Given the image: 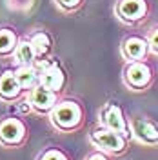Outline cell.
<instances>
[{"instance_id": "obj_5", "label": "cell", "mask_w": 158, "mask_h": 160, "mask_svg": "<svg viewBox=\"0 0 158 160\" xmlns=\"http://www.w3.org/2000/svg\"><path fill=\"white\" fill-rule=\"evenodd\" d=\"M29 140V126L18 115H6L0 118V146L6 149H18Z\"/></svg>"}, {"instance_id": "obj_13", "label": "cell", "mask_w": 158, "mask_h": 160, "mask_svg": "<svg viewBox=\"0 0 158 160\" xmlns=\"http://www.w3.org/2000/svg\"><path fill=\"white\" fill-rule=\"evenodd\" d=\"M18 42H20V35L17 33L15 28L0 26V58L2 60L13 58Z\"/></svg>"}, {"instance_id": "obj_6", "label": "cell", "mask_w": 158, "mask_h": 160, "mask_svg": "<svg viewBox=\"0 0 158 160\" xmlns=\"http://www.w3.org/2000/svg\"><path fill=\"white\" fill-rule=\"evenodd\" d=\"M98 124L106 126L109 129L116 131L120 135H124L126 138L133 140L131 135V124H129V115L124 111L116 100H107L98 111Z\"/></svg>"}, {"instance_id": "obj_1", "label": "cell", "mask_w": 158, "mask_h": 160, "mask_svg": "<svg viewBox=\"0 0 158 160\" xmlns=\"http://www.w3.org/2000/svg\"><path fill=\"white\" fill-rule=\"evenodd\" d=\"M47 118L51 126L60 133H77L86 124V108L75 97H62Z\"/></svg>"}, {"instance_id": "obj_4", "label": "cell", "mask_w": 158, "mask_h": 160, "mask_svg": "<svg viewBox=\"0 0 158 160\" xmlns=\"http://www.w3.org/2000/svg\"><path fill=\"white\" fill-rule=\"evenodd\" d=\"M153 13L151 0H115L113 15L120 24L127 28L144 26Z\"/></svg>"}, {"instance_id": "obj_11", "label": "cell", "mask_w": 158, "mask_h": 160, "mask_svg": "<svg viewBox=\"0 0 158 160\" xmlns=\"http://www.w3.org/2000/svg\"><path fill=\"white\" fill-rule=\"evenodd\" d=\"M26 97L20 82L17 80L15 68L0 71V102L4 104H17Z\"/></svg>"}, {"instance_id": "obj_15", "label": "cell", "mask_w": 158, "mask_h": 160, "mask_svg": "<svg viewBox=\"0 0 158 160\" xmlns=\"http://www.w3.org/2000/svg\"><path fill=\"white\" fill-rule=\"evenodd\" d=\"M15 75H17V80L20 82L22 89L26 91V95L40 84V71L37 68V64L35 66H17Z\"/></svg>"}, {"instance_id": "obj_9", "label": "cell", "mask_w": 158, "mask_h": 160, "mask_svg": "<svg viewBox=\"0 0 158 160\" xmlns=\"http://www.w3.org/2000/svg\"><path fill=\"white\" fill-rule=\"evenodd\" d=\"M153 53H151V46L146 33L140 31H133L126 35L122 42H120V57L124 62H136V60H149Z\"/></svg>"}, {"instance_id": "obj_17", "label": "cell", "mask_w": 158, "mask_h": 160, "mask_svg": "<svg viewBox=\"0 0 158 160\" xmlns=\"http://www.w3.org/2000/svg\"><path fill=\"white\" fill-rule=\"evenodd\" d=\"M53 2H55L57 9L62 11L64 15H73L82 9L86 4V0H53Z\"/></svg>"}, {"instance_id": "obj_10", "label": "cell", "mask_w": 158, "mask_h": 160, "mask_svg": "<svg viewBox=\"0 0 158 160\" xmlns=\"http://www.w3.org/2000/svg\"><path fill=\"white\" fill-rule=\"evenodd\" d=\"M26 98L29 102L31 113L38 115V117H49V113L53 111V108L58 104V100L62 98V95L55 93V91L47 89L46 86L38 84L35 89H31Z\"/></svg>"}, {"instance_id": "obj_16", "label": "cell", "mask_w": 158, "mask_h": 160, "mask_svg": "<svg viewBox=\"0 0 158 160\" xmlns=\"http://www.w3.org/2000/svg\"><path fill=\"white\" fill-rule=\"evenodd\" d=\"M35 160H73V158H71V155L67 151L58 148V146H47L37 155Z\"/></svg>"}, {"instance_id": "obj_19", "label": "cell", "mask_w": 158, "mask_h": 160, "mask_svg": "<svg viewBox=\"0 0 158 160\" xmlns=\"http://www.w3.org/2000/svg\"><path fill=\"white\" fill-rule=\"evenodd\" d=\"M6 6L13 11H29L35 6V0H6Z\"/></svg>"}, {"instance_id": "obj_2", "label": "cell", "mask_w": 158, "mask_h": 160, "mask_svg": "<svg viewBox=\"0 0 158 160\" xmlns=\"http://www.w3.org/2000/svg\"><path fill=\"white\" fill-rule=\"evenodd\" d=\"M87 140L95 149L104 151V153H107L111 157H124L129 151L131 144H133V140L126 138L124 135L109 129V128L102 126V124H96V126H93L89 129Z\"/></svg>"}, {"instance_id": "obj_20", "label": "cell", "mask_w": 158, "mask_h": 160, "mask_svg": "<svg viewBox=\"0 0 158 160\" xmlns=\"http://www.w3.org/2000/svg\"><path fill=\"white\" fill-rule=\"evenodd\" d=\"M84 160H113V157L107 155V153H104V151H100V149H93L91 153H87V157Z\"/></svg>"}, {"instance_id": "obj_8", "label": "cell", "mask_w": 158, "mask_h": 160, "mask_svg": "<svg viewBox=\"0 0 158 160\" xmlns=\"http://www.w3.org/2000/svg\"><path fill=\"white\" fill-rule=\"evenodd\" d=\"M129 124H131L133 142L147 148H158V122L144 113H131Z\"/></svg>"}, {"instance_id": "obj_18", "label": "cell", "mask_w": 158, "mask_h": 160, "mask_svg": "<svg viewBox=\"0 0 158 160\" xmlns=\"http://www.w3.org/2000/svg\"><path fill=\"white\" fill-rule=\"evenodd\" d=\"M146 35H147L149 46H151V53H153L155 57H158V24L149 26L147 31H146Z\"/></svg>"}, {"instance_id": "obj_3", "label": "cell", "mask_w": 158, "mask_h": 160, "mask_svg": "<svg viewBox=\"0 0 158 160\" xmlns=\"http://www.w3.org/2000/svg\"><path fill=\"white\" fill-rule=\"evenodd\" d=\"M155 68L149 60L126 62L122 69V84L133 93H146L155 84Z\"/></svg>"}, {"instance_id": "obj_7", "label": "cell", "mask_w": 158, "mask_h": 160, "mask_svg": "<svg viewBox=\"0 0 158 160\" xmlns=\"http://www.w3.org/2000/svg\"><path fill=\"white\" fill-rule=\"evenodd\" d=\"M37 68L40 71V84L58 95H64V91L67 88V73L64 69L62 62L51 57L47 60L37 62Z\"/></svg>"}, {"instance_id": "obj_12", "label": "cell", "mask_w": 158, "mask_h": 160, "mask_svg": "<svg viewBox=\"0 0 158 160\" xmlns=\"http://www.w3.org/2000/svg\"><path fill=\"white\" fill-rule=\"evenodd\" d=\"M27 38L31 40L37 58L40 60H47L53 57V49H55V40L51 37V33L47 29H33L27 35Z\"/></svg>"}, {"instance_id": "obj_14", "label": "cell", "mask_w": 158, "mask_h": 160, "mask_svg": "<svg viewBox=\"0 0 158 160\" xmlns=\"http://www.w3.org/2000/svg\"><path fill=\"white\" fill-rule=\"evenodd\" d=\"M11 60H13L15 68H17V66H35V64L38 62L37 53H35V48H33L31 40L27 38V35H26V37H20L17 51H15V55H13Z\"/></svg>"}]
</instances>
